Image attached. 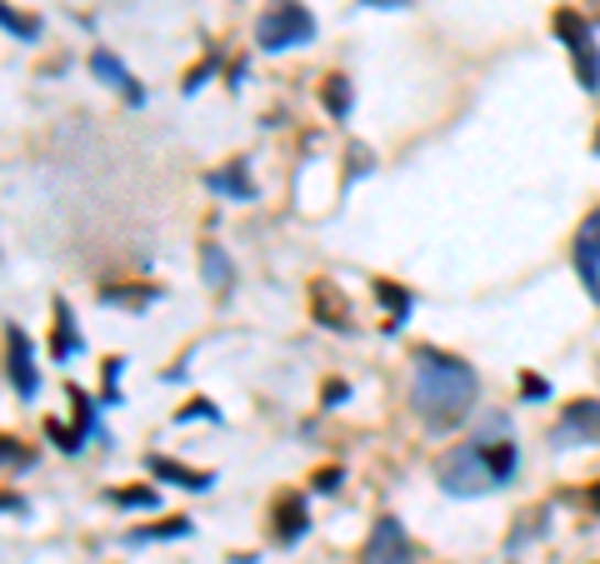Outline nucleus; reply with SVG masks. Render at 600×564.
Instances as JSON below:
<instances>
[{
	"mask_svg": "<svg viewBox=\"0 0 600 564\" xmlns=\"http://www.w3.org/2000/svg\"><path fill=\"white\" fill-rule=\"evenodd\" d=\"M515 469H521V450L511 440V420L505 414H486L466 445L446 450L436 460V485L450 499H476V495H491V489L511 485Z\"/></svg>",
	"mask_w": 600,
	"mask_h": 564,
	"instance_id": "f257e3e1",
	"label": "nucleus"
},
{
	"mask_svg": "<svg viewBox=\"0 0 600 564\" xmlns=\"http://www.w3.org/2000/svg\"><path fill=\"white\" fill-rule=\"evenodd\" d=\"M415 414L426 420V430L446 434L456 424L470 420L480 400V375L466 365V360L446 355L436 345H421L415 350Z\"/></svg>",
	"mask_w": 600,
	"mask_h": 564,
	"instance_id": "f03ea898",
	"label": "nucleus"
},
{
	"mask_svg": "<svg viewBox=\"0 0 600 564\" xmlns=\"http://www.w3.org/2000/svg\"><path fill=\"white\" fill-rule=\"evenodd\" d=\"M316 41V15L301 5V0H275V5H265L261 25H255V45L271 55L291 51V45H310Z\"/></svg>",
	"mask_w": 600,
	"mask_h": 564,
	"instance_id": "7ed1b4c3",
	"label": "nucleus"
},
{
	"mask_svg": "<svg viewBox=\"0 0 600 564\" xmlns=\"http://www.w3.org/2000/svg\"><path fill=\"white\" fill-rule=\"evenodd\" d=\"M550 25H556L560 45L570 51V66H576L580 90H600V45H596V25H590L580 11H570V5H560L556 21H550Z\"/></svg>",
	"mask_w": 600,
	"mask_h": 564,
	"instance_id": "20e7f679",
	"label": "nucleus"
},
{
	"mask_svg": "<svg viewBox=\"0 0 600 564\" xmlns=\"http://www.w3.org/2000/svg\"><path fill=\"white\" fill-rule=\"evenodd\" d=\"M70 405H76V430H61V424H45V434H51L55 445L66 450V455H80L86 450V440H100V445H110V434L100 430V414H96V400H90L80 385H70Z\"/></svg>",
	"mask_w": 600,
	"mask_h": 564,
	"instance_id": "39448f33",
	"label": "nucleus"
},
{
	"mask_svg": "<svg viewBox=\"0 0 600 564\" xmlns=\"http://www.w3.org/2000/svg\"><path fill=\"white\" fill-rule=\"evenodd\" d=\"M550 445L556 450L600 445V400H570L566 410H560L556 430H550Z\"/></svg>",
	"mask_w": 600,
	"mask_h": 564,
	"instance_id": "423d86ee",
	"label": "nucleus"
},
{
	"mask_svg": "<svg viewBox=\"0 0 600 564\" xmlns=\"http://www.w3.org/2000/svg\"><path fill=\"white\" fill-rule=\"evenodd\" d=\"M6 375H11V390L21 400L41 395V369H35V345L21 325H6Z\"/></svg>",
	"mask_w": 600,
	"mask_h": 564,
	"instance_id": "0eeeda50",
	"label": "nucleus"
},
{
	"mask_svg": "<svg viewBox=\"0 0 600 564\" xmlns=\"http://www.w3.org/2000/svg\"><path fill=\"white\" fill-rule=\"evenodd\" d=\"M360 564H415V544L395 515H381V520L371 524V540H366Z\"/></svg>",
	"mask_w": 600,
	"mask_h": 564,
	"instance_id": "6e6552de",
	"label": "nucleus"
},
{
	"mask_svg": "<svg viewBox=\"0 0 600 564\" xmlns=\"http://www.w3.org/2000/svg\"><path fill=\"white\" fill-rule=\"evenodd\" d=\"M570 265H576V275H580V285H586V295L600 305V206L590 210L586 220H580L576 245H570Z\"/></svg>",
	"mask_w": 600,
	"mask_h": 564,
	"instance_id": "1a4fd4ad",
	"label": "nucleus"
},
{
	"mask_svg": "<svg viewBox=\"0 0 600 564\" xmlns=\"http://www.w3.org/2000/svg\"><path fill=\"white\" fill-rule=\"evenodd\" d=\"M90 76H96L100 86L116 90L126 106H145V86L131 76V70H126V60H120L116 51H106V45H96V51H90Z\"/></svg>",
	"mask_w": 600,
	"mask_h": 564,
	"instance_id": "9d476101",
	"label": "nucleus"
},
{
	"mask_svg": "<svg viewBox=\"0 0 600 564\" xmlns=\"http://www.w3.org/2000/svg\"><path fill=\"white\" fill-rule=\"evenodd\" d=\"M271 524H275V544H301L310 530V515H306V499H301V489H281V495L271 499Z\"/></svg>",
	"mask_w": 600,
	"mask_h": 564,
	"instance_id": "9b49d317",
	"label": "nucleus"
},
{
	"mask_svg": "<svg viewBox=\"0 0 600 564\" xmlns=\"http://www.w3.org/2000/svg\"><path fill=\"white\" fill-rule=\"evenodd\" d=\"M51 355H55V365H66V360L86 355V335H80V325H76V310H70V300H55V330H51Z\"/></svg>",
	"mask_w": 600,
	"mask_h": 564,
	"instance_id": "f8f14e48",
	"label": "nucleus"
},
{
	"mask_svg": "<svg viewBox=\"0 0 600 564\" xmlns=\"http://www.w3.org/2000/svg\"><path fill=\"white\" fill-rule=\"evenodd\" d=\"M145 469H151L155 479H165V485H181V489H190V495H206V489L216 485V475H210V469L175 465V460H165V455H151V460H145Z\"/></svg>",
	"mask_w": 600,
	"mask_h": 564,
	"instance_id": "ddd939ff",
	"label": "nucleus"
},
{
	"mask_svg": "<svg viewBox=\"0 0 600 564\" xmlns=\"http://www.w3.org/2000/svg\"><path fill=\"white\" fill-rule=\"evenodd\" d=\"M206 185L226 200H255V180H251V165L246 161H230V165H220V170H210Z\"/></svg>",
	"mask_w": 600,
	"mask_h": 564,
	"instance_id": "4468645a",
	"label": "nucleus"
},
{
	"mask_svg": "<svg viewBox=\"0 0 600 564\" xmlns=\"http://www.w3.org/2000/svg\"><path fill=\"white\" fill-rule=\"evenodd\" d=\"M310 316H316L326 330H356V325H350V310H346V300H336L326 280H316V285H310Z\"/></svg>",
	"mask_w": 600,
	"mask_h": 564,
	"instance_id": "2eb2a0df",
	"label": "nucleus"
},
{
	"mask_svg": "<svg viewBox=\"0 0 600 564\" xmlns=\"http://www.w3.org/2000/svg\"><path fill=\"white\" fill-rule=\"evenodd\" d=\"M196 534V524L186 520V515H175V520H161V524H141V530L126 534V544L131 550H141V544H161V540H190Z\"/></svg>",
	"mask_w": 600,
	"mask_h": 564,
	"instance_id": "dca6fc26",
	"label": "nucleus"
},
{
	"mask_svg": "<svg viewBox=\"0 0 600 564\" xmlns=\"http://www.w3.org/2000/svg\"><path fill=\"white\" fill-rule=\"evenodd\" d=\"M375 300H381L385 310H391V325H385V330H391V335H395V330H401L405 320H411V305H415V295L405 290V285H395V280H375Z\"/></svg>",
	"mask_w": 600,
	"mask_h": 564,
	"instance_id": "f3484780",
	"label": "nucleus"
},
{
	"mask_svg": "<svg viewBox=\"0 0 600 564\" xmlns=\"http://www.w3.org/2000/svg\"><path fill=\"white\" fill-rule=\"evenodd\" d=\"M200 275H206L210 290H230V280H236V270H230V255L216 245V240H206V245H200Z\"/></svg>",
	"mask_w": 600,
	"mask_h": 564,
	"instance_id": "a211bd4d",
	"label": "nucleus"
},
{
	"mask_svg": "<svg viewBox=\"0 0 600 564\" xmlns=\"http://www.w3.org/2000/svg\"><path fill=\"white\" fill-rule=\"evenodd\" d=\"M320 100H326L330 120H346V115H350V80H346V76H330L326 90H320Z\"/></svg>",
	"mask_w": 600,
	"mask_h": 564,
	"instance_id": "6ab92c4d",
	"label": "nucleus"
},
{
	"mask_svg": "<svg viewBox=\"0 0 600 564\" xmlns=\"http://www.w3.org/2000/svg\"><path fill=\"white\" fill-rule=\"evenodd\" d=\"M110 505H116V510H155V505H161V495H155L151 485H141V489H110Z\"/></svg>",
	"mask_w": 600,
	"mask_h": 564,
	"instance_id": "aec40b11",
	"label": "nucleus"
},
{
	"mask_svg": "<svg viewBox=\"0 0 600 564\" xmlns=\"http://www.w3.org/2000/svg\"><path fill=\"white\" fill-rule=\"evenodd\" d=\"M0 25H6V35H15V41H41V21L15 15V5H0Z\"/></svg>",
	"mask_w": 600,
	"mask_h": 564,
	"instance_id": "412c9836",
	"label": "nucleus"
},
{
	"mask_svg": "<svg viewBox=\"0 0 600 564\" xmlns=\"http://www.w3.org/2000/svg\"><path fill=\"white\" fill-rule=\"evenodd\" d=\"M151 300H161V285H151V290H100V305H126V310H145Z\"/></svg>",
	"mask_w": 600,
	"mask_h": 564,
	"instance_id": "4be33fe9",
	"label": "nucleus"
},
{
	"mask_svg": "<svg viewBox=\"0 0 600 564\" xmlns=\"http://www.w3.org/2000/svg\"><path fill=\"white\" fill-rule=\"evenodd\" d=\"M546 520H550L546 510H531V515H521V530L511 534V550H521V544L531 540V534H546Z\"/></svg>",
	"mask_w": 600,
	"mask_h": 564,
	"instance_id": "5701e85b",
	"label": "nucleus"
},
{
	"mask_svg": "<svg viewBox=\"0 0 600 564\" xmlns=\"http://www.w3.org/2000/svg\"><path fill=\"white\" fill-rule=\"evenodd\" d=\"M190 420H210V424H220V410L210 400H190L186 410H175V424H190Z\"/></svg>",
	"mask_w": 600,
	"mask_h": 564,
	"instance_id": "b1692460",
	"label": "nucleus"
},
{
	"mask_svg": "<svg viewBox=\"0 0 600 564\" xmlns=\"http://www.w3.org/2000/svg\"><path fill=\"white\" fill-rule=\"evenodd\" d=\"M120 375H126V360L110 355L106 360V395H100L106 405H120Z\"/></svg>",
	"mask_w": 600,
	"mask_h": 564,
	"instance_id": "393cba45",
	"label": "nucleus"
},
{
	"mask_svg": "<svg viewBox=\"0 0 600 564\" xmlns=\"http://www.w3.org/2000/svg\"><path fill=\"white\" fill-rule=\"evenodd\" d=\"M550 385L541 380V375H521V400H546Z\"/></svg>",
	"mask_w": 600,
	"mask_h": 564,
	"instance_id": "a878e982",
	"label": "nucleus"
},
{
	"mask_svg": "<svg viewBox=\"0 0 600 564\" xmlns=\"http://www.w3.org/2000/svg\"><path fill=\"white\" fill-rule=\"evenodd\" d=\"M6 465H21V469H31L35 465V455H31V450H21V440H6Z\"/></svg>",
	"mask_w": 600,
	"mask_h": 564,
	"instance_id": "bb28decb",
	"label": "nucleus"
},
{
	"mask_svg": "<svg viewBox=\"0 0 600 564\" xmlns=\"http://www.w3.org/2000/svg\"><path fill=\"white\" fill-rule=\"evenodd\" d=\"M310 485H316V489H320V495H330V489H336V485H340V469H320V475H316V479H310Z\"/></svg>",
	"mask_w": 600,
	"mask_h": 564,
	"instance_id": "cd10ccee",
	"label": "nucleus"
},
{
	"mask_svg": "<svg viewBox=\"0 0 600 564\" xmlns=\"http://www.w3.org/2000/svg\"><path fill=\"white\" fill-rule=\"evenodd\" d=\"M346 395H350V385H346V380H340V385L330 380V385H326V410H336V400H346Z\"/></svg>",
	"mask_w": 600,
	"mask_h": 564,
	"instance_id": "c85d7f7f",
	"label": "nucleus"
},
{
	"mask_svg": "<svg viewBox=\"0 0 600 564\" xmlns=\"http://www.w3.org/2000/svg\"><path fill=\"white\" fill-rule=\"evenodd\" d=\"M580 505H586V510H590V515H600V485H590V489H586V495H580Z\"/></svg>",
	"mask_w": 600,
	"mask_h": 564,
	"instance_id": "c756f323",
	"label": "nucleus"
},
{
	"mask_svg": "<svg viewBox=\"0 0 600 564\" xmlns=\"http://www.w3.org/2000/svg\"><path fill=\"white\" fill-rule=\"evenodd\" d=\"M6 515H31V505L21 495H6Z\"/></svg>",
	"mask_w": 600,
	"mask_h": 564,
	"instance_id": "7c9ffc66",
	"label": "nucleus"
},
{
	"mask_svg": "<svg viewBox=\"0 0 600 564\" xmlns=\"http://www.w3.org/2000/svg\"><path fill=\"white\" fill-rule=\"evenodd\" d=\"M596 155H600V141H596Z\"/></svg>",
	"mask_w": 600,
	"mask_h": 564,
	"instance_id": "2f4dec72",
	"label": "nucleus"
}]
</instances>
